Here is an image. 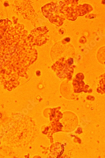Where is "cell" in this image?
Returning <instances> with one entry per match:
<instances>
[{"instance_id": "6da1fadb", "label": "cell", "mask_w": 105, "mask_h": 158, "mask_svg": "<svg viewBox=\"0 0 105 158\" xmlns=\"http://www.w3.org/2000/svg\"><path fill=\"white\" fill-rule=\"evenodd\" d=\"M65 40L67 42H69L70 41V38H67Z\"/></svg>"}]
</instances>
